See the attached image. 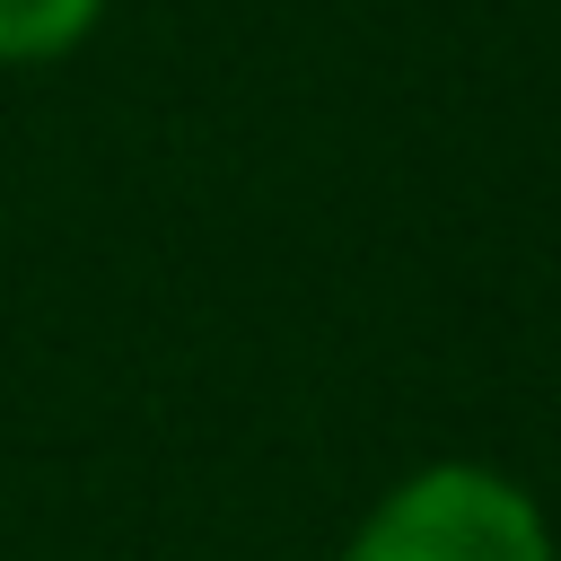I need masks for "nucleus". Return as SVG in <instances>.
<instances>
[{
    "mask_svg": "<svg viewBox=\"0 0 561 561\" xmlns=\"http://www.w3.org/2000/svg\"><path fill=\"white\" fill-rule=\"evenodd\" d=\"M105 0H0V61H53L96 26Z\"/></svg>",
    "mask_w": 561,
    "mask_h": 561,
    "instance_id": "nucleus-2",
    "label": "nucleus"
},
{
    "mask_svg": "<svg viewBox=\"0 0 561 561\" xmlns=\"http://www.w3.org/2000/svg\"><path fill=\"white\" fill-rule=\"evenodd\" d=\"M342 561H552V526L491 465H421L359 517Z\"/></svg>",
    "mask_w": 561,
    "mask_h": 561,
    "instance_id": "nucleus-1",
    "label": "nucleus"
}]
</instances>
